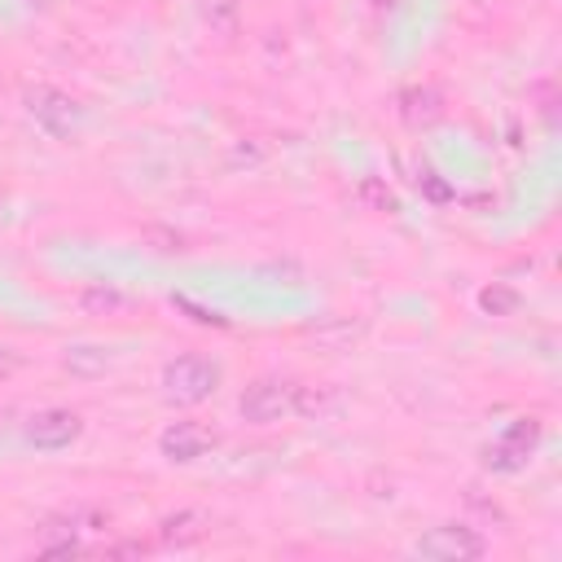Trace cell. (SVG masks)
Segmentation results:
<instances>
[{"instance_id": "obj_1", "label": "cell", "mask_w": 562, "mask_h": 562, "mask_svg": "<svg viewBox=\"0 0 562 562\" xmlns=\"http://www.w3.org/2000/svg\"><path fill=\"white\" fill-rule=\"evenodd\" d=\"M215 386H220V364L211 356L184 351L162 364V395L171 404H202L215 395Z\"/></svg>"}, {"instance_id": "obj_2", "label": "cell", "mask_w": 562, "mask_h": 562, "mask_svg": "<svg viewBox=\"0 0 562 562\" xmlns=\"http://www.w3.org/2000/svg\"><path fill=\"white\" fill-rule=\"evenodd\" d=\"M22 105L26 114L48 132V136H70L79 123H83V105L66 92V88H53V83H31L22 92Z\"/></svg>"}, {"instance_id": "obj_3", "label": "cell", "mask_w": 562, "mask_h": 562, "mask_svg": "<svg viewBox=\"0 0 562 562\" xmlns=\"http://www.w3.org/2000/svg\"><path fill=\"white\" fill-rule=\"evenodd\" d=\"M540 435H544L540 417H518V422H509V426H505V435H501V439H492V443L483 448V465H487V470H496V474H514V470H522V465L531 461V452H536Z\"/></svg>"}, {"instance_id": "obj_4", "label": "cell", "mask_w": 562, "mask_h": 562, "mask_svg": "<svg viewBox=\"0 0 562 562\" xmlns=\"http://www.w3.org/2000/svg\"><path fill=\"white\" fill-rule=\"evenodd\" d=\"M294 395H299L294 382H281V378H255V382L237 395V413H241L246 422H255V426H272V422H281V417L294 413Z\"/></svg>"}, {"instance_id": "obj_5", "label": "cell", "mask_w": 562, "mask_h": 562, "mask_svg": "<svg viewBox=\"0 0 562 562\" xmlns=\"http://www.w3.org/2000/svg\"><path fill=\"white\" fill-rule=\"evenodd\" d=\"M483 549H487V540L465 522H439V527L422 531L417 544H413L417 558H435V562H470Z\"/></svg>"}, {"instance_id": "obj_6", "label": "cell", "mask_w": 562, "mask_h": 562, "mask_svg": "<svg viewBox=\"0 0 562 562\" xmlns=\"http://www.w3.org/2000/svg\"><path fill=\"white\" fill-rule=\"evenodd\" d=\"M215 443H220V435H215L206 422H193V417L171 422V426L158 435V452H162L167 461H180V465H189V461L206 457Z\"/></svg>"}, {"instance_id": "obj_7", "label": "cell", "mask_w": 562, "mask_h": 562, "mask_svg": "<svg viewBox=\"0 0 562 562\" xmlns=\"http://www.w3.org/2000/svg\"><path fill=\"white\" fill-rule=\"evenodd\" d=\"M79 435H83V417L70 413V408H40V413H31V422H26V443H35V448H44V452L70 448Z\"/></svg>"}, {"instance_id": "obj_8", "label": "cell", "mask_w": 562, "mask_h": 562, "mask_svg": "<svg viewBox=\"0 0 562 562\" xmlns=\"http://www.w3.org/2000/svg\"><path fill=\"white\" fill-rule=\"evenodd\" d=\"M400 119H404L408 127H430V123H439V119H443V97H439V88H430V83L404 88V92H400Z\"/></svg>"}, {"instance_id": "obj_9", "label": "cell", "mask_w": 562, "mask_h": 562, "mask_svg": "<svg viewBox=\"0 0 562 562\" xmlns=\"http://www.w3.org/2000/svg\"><path fill=\"white\" fill-rule=\"evenodd\" d=\"M202 536H206V514H198V509H180V514L158 522V540L171 544V549H184V544H193Z\"/></svg>"}, {"instance_id": "obj_10", "label": "cell", "mask_w": 562, "mask_h": 562, "mask_svg": "<svg viewBox=\"0 0 562 562\" xmlns=\"http://www.w3.org/2000/svg\"><path fill=\"white\" fill-rule=\"evenodd\" d=\"M79 307L92 312V316H114V312L127 307V294L114 290V285H105V281H92V285L79 294Z\"/></svg>"}, {"instance_id": "obj_11", "label": "cell", "mask_w": 562, "mask_h": 562, "mask_svg": "<svg viewBox=\"0 0 562 562\" xmlns=\"http://www.w3.org/2000/svg\"><path fill=\"white\" fill-rule=\"evenodd\" d=\"M202 22L211 26V35L233 40L237 22H241V9H237V0H202Z\"/></svg>"}, {"instance_id": "obj_12", "label": "cell", "mask_w": 562, "mask_h": 562, "mask_svg": "<svg viewBox=\"0 0 562 562\" xmlns=\"http://www.w3.org/2000/svg\"><path fill=\"white\" fill-rule=\"evenodd\" d=\"M360 321H329V325H316L312 329V338H316V347H329V351H347L356 338H360Z\"/></svg>"}, {"instance_id": "obj_13", "label": "cell", "mask_w": 562, "mask_h": 562, "mask_svg": "<svg viewBox=\"0 0 562 562\" xmlns=\"http://www.w3.org/2000/svg\"><path fill=\"white\" fill-rule=\"evenodd\" d=\"M518 290L514 285H501V281H492V285H483L479 290V307L487 312V316H514L518 312Z\"/></svg>"}, {"instance_id": "obj_14", "label": "cell", "mask_w": 562, "mask_h": 562, "mask_svg": "<svg viewBox=\"0 0 562 562\" xmlns=\"http://www.w3.org/2000/svg\"><path fill=\"white\" fill-rule=\"evenodd\" d=\"M360 202L369 206V211H382V215H391V211H400V202H395V193L378 180V176H369V180H360Z\"/></svg>"}, {"instance_id": "obj_15", "label": "cell", "mask_w": 562, "mask_h": 562, "mask_svg": "<svg viewBox=\"0 0 562 562\" xmlns=\"http://www.w3.org/2000/svg\"><path fill=\"white\" fill-rule=\"evenodd\" d=\"M110 360H105V351L101 347H70L66 351V369L70 373H101Z\"/></svg>"}, {"instance_id": "obj_16", "label": "cell", "mask_w": 562, "mask_h": 562, "mask_svg": "<svg viewBox=\"0 0 562 562\" xmlns=\"http://www.w3.org/2000/svg\"><path fill=\"white\" fill-rule=\"evenodd\" d=\"M426 193H430L435 202H443V198H448V189H443V184H439V180H435L430 171H426Z\"/></svg>"}, {"instance_id": "obj_17", "label": "cell", "mask_w": 562, "mask_h": 562, "mask_svg": "<svg viewBox=\"0 0 562 562\" xmlns=\"http://www.w3.org/2000/svg\"><path fill=\"white\" fill-rule=\"evenodd\" d=\"M373 4H378V9H382V4H391V0H373Z\"/></svg>"}]
</instances>
